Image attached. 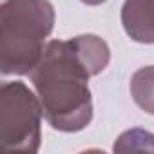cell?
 Here are the masks:
<instances>
[{
	"label": "cell",
	"mask_w": 154,
	"mask_h": 154,
	"mask_svg": "<svg viewBox=\"0 0 154 154\" xmlns=\"http://www.w3.org/2000/svg\"><path fill=\"white\" fill-rule=\"evenodd\" d=\"M111 49L98 35L47 42L31 72L45 122L58 132L84 131L93 120L89 80L105 71Z\"/></svg>",
	"instance_id": "6da1fadb"
},
{
	"label": "cell",
	"mask_w": 154,
	"mask_h": 154,
	"mask_svg": "<svg viewBox=\"0 0 154 154\" xmlns=\"http://www.w3.org/2000/svg\"><path fill=\"white\" fill-rule=\"evenodd\" d=\"M54 20L56 13L49 0H4L0 6V71L4 76L33 72Z\"/></svg>",
	"instance_id": "7a4b0ae2"
},
{
	"label": "cell",
	"mask_w": 154,
	"mask_h": 154,
	"mask_svg": "<svg viewBox=\"0 0 154 154\" xmlns=\"http://www.w3.org/2000/svg\"><path fill=\"white\" fill-rule=\"evenodd\" d=\"M42 103L24 82L0 89V143L11 152H36L42 143Z\"/></svg>",
	"instance_id": "3957f363"
},
{
	"label": "cell",
	"mask_w": 154,
	"mask_h": 154,
	"mask_svg": "<svg viewBox=\"0 0 154 154\" xmlns=\"http://www.w3.org/2000/svg\"><path fill=\"white\" fill-rule=\"evenodd\" d=\"M122 26L127 36L138 44H154V0H125Z\"/></svg>",
	"instance_id": "277c9868"
},
{
	"label": "cell",
	"mask_w": 154,
	"mask_h": 154,
	"mask_svg": "<svg viewBox=\"0 0 154 154\" xmlns=\"http://www.w3.org/2000/svg\"><path fill=\"white\" fill-rule=\"evenodd\" d=\"M131 96L147 114H154V65L140 67L131 76Z\"/></svg>",
	"instance_id": "5b68a950"
},
{
	"label": "cell",
	"mask_w": 154,
	"mask_h": 154,
	"mask_svg": "<svg viewBox=\"0 0 154 154\" xmlns=\"http://www.w3.org/2000/svg\"><path fill=\"white\" fill-rule=\"evenodd\" d=\"M120 152L129 150H154V134L143 129H129L125 131L112 147Z\"/></svg>",
	"instance_id": "8992f818"
},
{
	"label": "cell",
	"mask_w": 154,
	"mask_h": 154,
	"mask_svg": "<svg viewBox=\"0 0 154 154\" xmlns=\"http://www.w3.org/2000/svg\"><path fill=\"white\" fill-rule=\"evenodd\" d=\"M80 2H84V4H87V6H100V4L107 2V0H80Z\"/></svg>",
	"instance_id": "52a82bcc"
}]
</instances>
